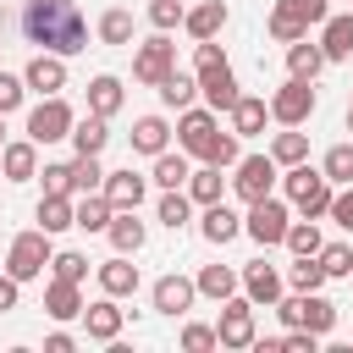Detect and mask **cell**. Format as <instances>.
Returning a JSON list of instances; mask_svg holds the SVG:
<instances>
[{
    "label": "cell",
    "mask_w": 353,
    "mask_h": 353,
    "mask_svg": "<svg viewBox=\"0 0 353 353\" xmlns=\"http://www.w3.org/2000/svg\"><path fill=\"white\" fill-rule=\"evenodd\" d=\"M22 33H28V44H39L50 55L88 50V22L72 0H28L22 6Z\"/></svg>",
    "instance_id": "6da1fadb"
},
{
    "label": "cell",
    "mask_w": 353,
    "mask_h": 353,
    "mask_svg": "<svg viewBox=\"0 0 353 353\" xmlns=\"http://www.w3.org/2000/svg\"><path fill=\"white\" fill-rule=\"evenodd\" d=\"M281 188H287V199L303 210V221H320L325 210H331V182H325V171H314L309 160H298V165H287V176H276Z\"/></svg>",
    "instance_id": "7a4b0ae2"
},
{
    "label": "cell",
    "mask_w": 353,
    "mask_h": 353,
    "mask_svg": "<svg viewBox=\"0 0 353 353\" xmlns=\"http://www.w3.org/2000/svg\"><path fill=\"white\" fill-rule=\"evenodd\" d=\"M331 17V0H276L270 6V39L276 44H292V39H303L309 28H320Z\"/></svg>",
    "instance_id": "3957f363"
},
{
    "label": "cell",
    "mask_w": 353,
    "mask_h": 353,
    "mask_svg": "<svg viewBox=\"0 0 353 353\" xmlns=\"http://www.w3.org/2000/svg\"><path fill=\"white\" fill-rule=\"evenodd\" d=\"M50 232L44 226H33V232H17L11 237V248H6V276H17V281H33V276H44V265H50Z\"/></svg>",
    "instance_id": "277c9868"
},
{
    "label": "cell",
    "mask_w": 353,
    "mask_h": 353,
    "mask_svg": "<svg viewBox=\"0 0 353 353\" xmlns=\"http://www.w3.org/2000/svg\"><path fill=\"white\" fill-rule=\"evenodd\" d=\"M72 105L61 99V94H44L33 110H28V138L33 143H61V138H72Z\"/></svg>",
    "instance_id": "5b68a950"
},
{
    "label": "cell",
    "mask_w": 353,
    "mask_h": 353,
    "mask_svg": "<svg viewBox=\"0 0 353 353\" xmlns=\"http://www.w3.org/2000/svg\"><path fill=\"white\" fill-rule=\"evenodd\" d=\"M215 138H221V121H215V110L204 105H188L182 110V121H176V143H182V154H193V160H210V149H215Z\"/></svg>",
    "instance_id": "8992f818"
},
{
    "label": "cell",
    "mask_w": 353,
    "mask_h": 353,
    "mask_svg": "<svg viewBox=\"0 0 353 353\" xmlns=\"http://www.w3.org/2000/svg\"><path fill=\"white\" fill-rule=\"evenodd\" d=\"M215 342L221 347H254V298L232 292L221 298V320H215Z\"/></svg>",
    "instance_id": "52a82bcc"
},
{
    "label": "cell",
    "mask_w": 353,
    "mask_h": 353,
    "mask_svg": "<svg viewBox=\"0 0 353 353\" xmlns=\"http://www.w3.org/2000/svg\"><path fill=\"white\" fill-rule=\"evenodd\" d=\"M314 83H303V77H287L276 94H270V116L281 121V127H303L309 116H314Z\"/></svg>",
    "instance_id": "ba28073f"
},
{
    "label": "cell",
    "mask_w": 353,
    "mask_h": 353,
    "mask_svg": "<svg viewBox=\"0 0 353 353\" xmlns=\"http://www.w3.org/2000/svg\"><path fill=\"white\" fill-rule=\"evenodd\" d=\"M232 171H237V176H232V193H237L243 204H254V199H265V193L276 188V160H270V154H243Z\"/></svg>",
    "instance_id": "9c48e42d"
},
{
    "label": "cell",
    "mask_w": 353,
    "mask_h": 353,
    "mask_svg": "<svg viewBox=\"0 0 353 353\" xmlns=\"http://www.w3.org/2000/svg\"><path fill=\"white\" fill-rule=\"evenodd\" d=\"M243 232H248L254 243H265V248H270V243H281V237H287V204H281V199H270V193H265V199H254V204H248V215H243Z\"/></svg>",
    "instance_id": "30bf717a"
},
{
    "label": "cell",
    "mask_w": 353,
    "mask_h": 353,
    "mask_svg": "<svg viewBox=\"0 0 353 353\" xmlns=\"http://www.w3.org/2000/svg\"><path fill=\"white\" fill-rule=\"evenodd\" d=\"M165 72H176V44H171L165 33H154L149 44H138V50H132V77L154 88Z\"/></svg>",
    "instance_id": "8fae6325"
},
{
    "label": "cell",
    "mask_w": 353,
    "mask_h": 353,
    "mask_svg": "<svg viewBox=\"0 0 353 353\" xmlns=\"http://www.w3.org/2000/svg\"><path fill=\"white\" fill-rule=\"evenodd\" d=\"M22 83H28L33 94H61V88H66V55L39 50V55L22 66Z\"/></svg>",
    "instance_id": "7c38bea8"
},
{
    "label": "cell",
    "mask_w": 353,
    "mask_h": 353,
    "mask_svg": "<svg viewBox=\"0 0 353 353\" xmlns=\"http://www.w3.org/2000/svg\"><path fill=\"white\" fill-rule=\"evenodd\" d=\"M199 94H204V105H210V110L221 116V110H232V105H237V94H243V88H237V77H232V66L221 61V66H210V72H199Z\"/></svg>",
    "instance_id": "4fadbf2b"
},
{
    "label": "cell",
    "mask_w": 353,
    "mask_h": 353,
    "mask_svg": "<svg viewBox=\"0 0 353 353\" xmlns=\"http://www.w3.org/2000/svg\"><path fill=\"white\" fill-rule=\"evenodd\" d=\"M243 292L254 298V309H259V303L270 309V303H276V298L287 292V276H281L276 265H265V259H254V265L243 270Z\"/></svg>",
    "instance_id": "5bb4252c"
},
{
    "label": "cell",
    "mask_w": 353,
    "mask_h": 353,
    "mask_svg": "<svg viewBox=\"0 0 353 353\" xmlns=\"http://www.w3.org/2000/svg\"><path fill=\"white\" fill-rule=\"evenodd\" d=\"M0 176H6V182H28V176H39V143H33V138L0 143Z\"/></svg>",
    "instance_id": "9a60e30c"
},
{
    "label": "cell",
    "mask_w": 353,
    "mask_h": 353,
    "mask_svg": "<svg viewBox=\"0 0 353 353\" xmlns=\"http://www.w3.org/2000/svg\"><path fill=\"white\" fill-rule=\"evenodd\" d=\"M105 199H110V210H138L143 204V193H149V182L127 165V171H105V188H99Z\"/></svg>",
    "instance_id": "2e32d148"
},
{
    "label": "cell",
    "mask_w": 353,
    "mask_h": 353,
    "mask_svg": "<svg viewBox=\"0 0 353 353\" xmlns=\"http://www.w3.org/2000/svg\"><path fill=\"white\" fill-rule=\"evenodd\" d=\"M149 298H154V309H160V314H188V309H193V298H199V287H193L188 276H176V270H171V276H160V281H154V292H149Z\"/></svg>",
    "instance_id": "e0dca14e"
},
{
    "label": "cell",
    "mask_w": 353,
    "mask_h": 353,
    "mask_svg": "<svg viewBox=\"0 0 353 353\" xmlns=\"http://www.w3.org/2000/svg\"><path fill=\"white\" fill-rule=\"evenodd\" d=\"M77 320H83V331H88L94 342H116V336H121V309H116V298H110V292H105L99 303H83V314H77Z\"/></svg>",
    "instance_id": "ac0fdd59"
},
{
    "label": "cell",
    "mask_w": 353,
    "mask_h": 353,
    "mask_svg": "<svg viewBox=\"0 0 353 353\" xmlns=\"http://www.w3.org/2000/svg\"><path fill=\"white\" fill-rule=\"evenodd\" d=\"M105 232H110V248H116V254H138L143 237H149V226L138 221V210H116Z\"/></svg>",
    "instance_id": "d6986e66"
},
{
    "label": "cell",
    "mask_w": 353,
    "mask_h": 353,
    "mask_svg": "<svg viewBox=\"0 0 353 353\" xmlns=\"http://www.w3.org/2000/svg\"><path fill=\"white\" fill-rule=\"evenodd\" d=\"M99 287H105L110 298H132V292H138V265H132V254L105 259V265H99Z\"/></svg>",
    "instance_id": "ffe728a7"
},
{
    "label": "cell",
    "mask_w": 353,
    "mask_h": 353,
    "mask_svg": "<svg viewBox=\"0 0 353 353\" xmlns=\"http://www.w3.org/2000/svg\"><path fill=\"white\" fill-rule=\"evenodd\" d=\"M320 55H325V61H347V55H353V11L320 22Z\"/></svg>",
    "instance_id": "44dd1931"
},
{
    "label": "cell",
    "mask_w": 353,
    "mask_h": 353,
    "mask_svg": "<svg viewBox=\"0 0 353 353\" xmlns=\"http://www.w3.org/2000/svg\"><path fill=\"white\" fill-rule=\"evenodd\" d=\"M44 314H50V320H77V314H83L77 281H61V276H55V281L44 287Z\"/></svg>",
    "instance_id": "7402d4cb"
},
{
    "label": "cell",
    "mask_w": 353,
    "mask_h": 353,
    "mask_svg": "<svg viewBox=\"0 0 353 353\" xmlns=\"http://www.w3.org/2000/svg\"><path fill=\"white\" fill-rule=\"evenodd\" d=\"M320 66H325V55H320V44H309V33L287 44V77H303V83H314V77H320Z\"/></svg>",
    "instance_id": "603a6c76"
},
{
    "label": "cell",
    "mask_w": 353,
    "mask_h": 353,
    "mask_svg": "<svg viewBox=\"0 0 353 353\" xmlns=\"http://www.w3.org/2000/svg\"><path fill=\"white\" fill-rule=\"evenodd\" d=\"M226 116H232V132H237V138H254V132H265L270 105H265V99H254V94H237V105H232Z\"/></svg>",
    "instance_id": "cb8c5ba5"
},
{
    "label": "cell",
    "mask_w": 353,
    "mask_h": 353,
    "mask_svg": "<svg viewBox=\"0 0 353 353\" xmlns=\"http://www.w3.org/2000/svg\"><path fill=\"white\" fill-rule=\"evenodd\" d=\"M160 149H171L165 116H138L132 121V154H160Z\"/></svg>",
    "instance_id": "d4e9b609"
},
{
    "label": "cell",
    "mask_w": 353,
    "mask_h": 353,
    "mask_svg": "<svg viewBox=\"0 0 353 353\" xmlns=\"http://www.w3.org/2000/svg\"><path fill=\"white\" fill-rule=\"evenodd\" d=\"M199 232H204V243H232V237L243 232V221L226 210V199H215V204H204V221H199Z\"/></svg>",
    "instance_id": "484cf974"
},
{
    "label": "cell",
    "mask_w": 353,
    "mask_h": 353,
    "mask_svg": "<svg viewBox=\"0 0 353 353\" xmlns=\"http://www.w3.org/2000/svg\"><path fill=\"white\" fill-rule=\"evenodd\" d=\"M182 28H188L193 39H215V33L226 28V6H221V0H204V6L182 11Z\"/></svg>",
    "instance_id": "4316f807"
},
{
    "label": "cell",
    "mask_w": 353,
    "mask_h": 353,
    "mask_svg": "<svg viewBox=\"0 0 353 353\" xmlns=\"http://www.w3.org/2000/svg\"><path fill=\"white\" fill-rule=\"evenodd\" d=\"M105 143H110V121H105V116L88 110L83 121H72V149H77V154H99Z\"/></svg>",
    "instance_id": "83f0119b"
},
{
    "label": "cell",
    "mask_w": 353,
    "mask_h": 353,
    "mask_svg": "<svg viewBox=\"0 0 353 353\" xmlns=\"http://www.w3.org/2000/svg\"><path fill=\"white\" fill-rule=\"evenodd\" d=\"M154 88H160V105H171V110H188L199 99V77H188V72H165Z\"/></svg>",
    "instance_id": "f1b7e54d"
},
{
    "label": "cell",
    "mask_w": 353,
    "mask_h": 353,
    "mask_svg": "<svg viewBox=\"0 0 353 353\" xmlns=\"http://www.w3.org/2000/svg\"><path fill=\"white\" fill-rule=\"evenodd\" d=\"M88 110L110 121V116L121 110V77H110V72H99V77L88 83Z\"/></svg>",
    "instance_id": "f546056e"
},
{
    "label": "cell",
    "mask_w": 353,
    "mask_h": 353,
    "mask_svg": "<svg viewBox=\"0 0 353 353\" xmlns=\"http://www.w3.org/2000/svg\"><path fill=\"white\" fill-rule=\"evenodd\" d=\"M188 199H193V204H215V199H226V176H221V165H199V171H188Z\"/></svg>",
    "instance_id": "4dcf8cb0"
},
{
    "label": "cell",
    "mask_w": 353,
    "mask_h": 353,
    "mask_svg": "<svg viewBox=\"0 0 353 353\" xmlns=\"http://www.w3.org/2000/svg\"><path fill=\"white\" fill-rule=\"evenodd\" d=\"M110 199L105 193H83V204H72V226H83V232H105L110 226Z\"/></svg>",
    "instance_id": "1f68e13d"
},
{
    "label": "cell",
    "mask_w": 353,
    "mask_h": 353,
    "mask_svg": "<svg viewBox=\"0 0 353 353\" xmlns=\"http://www.w3.org/2000/svg\"><path fill=\"white\" fill-rule=\"evenodd\" d=\"M188 171H193V165H188V154L160 149V154H154V176H149V182H154L160 193H165V188H188Z\"/></svg>",
    "instance_id": "d6a6232c"
},
{
    "label": "cell",
    "mask_w": 353,
    "mask_h": 353,
    "mask_svg": "<svg viewBox=\"0 0 353 353\" xmlns=\"http://www.w3.org/2000/svg\"><path fill=\"white\" fill-rule=\"evenodd\" d=\"M193 287H199L204 298H215V303H221V298H232V292H237V270H232V265H204V270L193 276Z\"/></svg>",
    "instance_id": "836d02e7"
},
{
    "label": "cell",
    "mask_w": 353,
    "mask_h": 353,
    "mask_svg": "<svg viewBox=\"0 0 353 353\" xmlns=\"http://www.w3.org/2000/svg\"><path fill=\"white\" fill-rule=\"evenodd\" d=\"M39 226L55 237V232H66L72 226V193H44L39 199Z\"/></svg>",
    "instance_id": "e575fe53"
},
{
    "label": "cell",
    "mask_w": 353,
    "mask_h": 353,
    "mask_svg": "<svg viewBox=\"0 0 353 353\" xmlns=\"http://www.w3.org/2000/svg\"><path fill=\"white\" fill-rule=\"evenodd\" d=\"M270 160H276V165H298V160H309V132H298V127L276 132V143H270Z\"/></svg>",
    "instance_id": "d590c367"
},
{
    "label": "cell",
    "mask_w": 353,
    "mask_h": 353,
    "mask_svg": "<svg viewBox=\"0 0 353 353\" xmlns=\"http://www.w3.org/2000/svg\"><path fill=\"white\" fill-rule=\"evenodd\" d=\"M188 221H193V199H188L182 188H165V193H160V226L182 232Z\"/></svg>",
    "instance_id": "8d00e7d4"
},
{
    "label": "cell",
    "mask_w": 353,
    "mask_h": 353,
    "mask_svg": "<svg viewBox=\"0 0 353 353\" xmlns=\"http://www.w3.org/2000/svg\"><path fill=\"white\" fill-rule=\"evenodd\" d=\"M325 281H331V276L320 270V259H314V254H298V265L287 270V287H292V292H320Z\"/></svg>",
    "instance_id": "74e56055"
},
{
    "label": "cell",
    "mask_w": 353,
    "mask_h": 353,
    "mask_svg": "<svg viewBox=\"0 0 353 353\" xmlns=\"http://www.w3.org/2000/svg\"><path fill=\"white\" fill-rule=\"evenodd\" d=\"M320 171H325L331 188H347V182H353V143H331L325 160H320Z\"/></svg>",
    "instance_id": "f35d334b"
},
{
    "label": "cell",
    "mask_w": 353,
    "mask_h": 353,
    "mask_svg": "<svg viewBox=\"0 0 353 353\" xmlns=\"http://www.w3.org/2000/svg\"><path fill=\"white\" fill-rule=\"evenodd\" d=\"M99 188H105L99 154H77V160H72V193H99Z\"/></svg>",
    "instance_id": "ab89813d"
},
{
    "label": "cell",
    "mask_w": 353,
    "mask_h": 353,
    "mask_svg": "<svg viewBox=\"0 0 353 353\" xmlns=\"http://www.w3.org/2000/svg\"><path fill=\"white\" fill-rule=\"evenodd\" d=\"M99 39H105V44H132V11L110 6V11L99 17Z\"/></svg>",
    "instance_id": "60d3db41"
},
{
    "label": "cell",
    "mask_w": 353,
    "mask_h": 353,
    "mask_svg": "<svg viewBox=\"0 0 353 353\" xmlns=\"http://www.w3.org/2000/svg\"><path fill=\"white\" fill-rule=\"evenodd\" d=\"M292 254H320V226L314 221H287V237H281Z\"/></svg>",
    "instance_id": "b9f144b4"
},
{
    "label": "cell",
    "mask_w": 353,
    "mask_h": 353,
    "mask_svg": "<svg viewBox=\"0 0 353 353\" xmlns=\"http://www.w3.org/2000/svg\"><path fill=\"white\" fill-rule=\"evenodd\" d=\"M314 259H320L325 276H353V248H347V243H320Z\"/></svg>",
    "instance_id": "7bdbcfd3"
},
{
    "label": "cell",
    "mask_w": 353,
    "mask_h": 353,
    "mask_svg": "<svg viewBox=\"0 0 353 353\" xmlns=\"http://www.w3.org/2000/svg\"><path fill=\"white\" fill-rule=\"evenodd\" d=\"M50 270H55L61 281H77V287H83V276H88V259H83L77 248H61V254H50Z\"/></svg>",
    "instance_id": "ee69618b"
},
{
    "label": "cell",
    "mask_w": 353,
    "mask_h": 353,
    "mask_svg": "<svg viewBox=\"0 0 353 353\" xmlns=\"http://www.w3.org/2000/svg\"><path fill=\"white\" fill-rule=\"evenodd\" d=\"M182 0H149V22L160 28V33H171V28H182Z\"/></svg>",
    "instance_id": "f6af8a7d"
},
{
    "label": "cell",
    "mask_w": 353,
    "mask_h": 353,
    "mask_svg": "<svg viewBox=\"0 0 353 353\" xmlns=\"http://www.w3.org/2000/svg\"><path fill=\"white\" fill-rule=\"evenodd\" d=\"M39 176H44V193H72V160H50Z\"/></svg>",
    "instance_id": "bcb514c9"
},
{
    "label": "cell",
    "mask_w": 353,
    "mask_h": 353,
    "mask_svg": "<svg viewBox=\"0 0 353 353\" xmlns=\"http://www.w3.org/2000/svg\"><path fill=\"white\" fill-rule=\"evenodd\" d=\"M182 347H188V353H210V347H221V342H215V325H199V320L182 325Z\"/></svg>",
    "instance_id": "7dc6e473"
},
{
    "label": "cell",
    "mask_w": 353,
    "mask_h": 353,
    "mask_svg": "<svg viewBox=\"0 0 353 353\" xmlns=\"http://www.w3.org/2000/svg\"><path fill=\"white\" fill-rule=\"evenodd\" d=\"M22 99H28V83H22V77H11V72H0V116H11Z\"/></svg>",
    "instance_id": "c3c4849f"
},
{
    "label": "cell",
    "mask_w": 353,
    "mask_h": 353,
    "mask_svg": "<svg viewBox=\"0 0 353 353\" xmlns=\"http://www.w3.org/2000/svg\"><path fill=\"white\" fill-rule=\"evenodd\" d=\"M325 215H331L342 232H353V182H347L342 193H331V210H325Z\"/></svg>",
    "instance_id": "681fc988"
},
{
    "label": "cell",
    "mask_w": 353,
    "mask_h": 353,
    "mask_svg": "<svg viewBox=\"0 0 353 353\" xmlns=\"http://www.w3.org/2000/svg\"><path fill=\"white\" fill-rule=\"evenodd\" d=\"M226 61V50L215 44V39H199V50H193V72H210V66H221Z\"/></svg>",
    "instance_id": "f907efd6"
},
{
    "label": "cell",
    "mask_w": 353,
    "mask_h": 353,
    "mask_svg": "<svg viewBox=\"0 0 353 353\" xmlns=\"http://www.w3.org/2000/svg\"><path fill=\"white\" fill-rule=\"evenodd\" d=\"M17 292H22V281H17V276H0V314L17 309Z\"/></svg>",
    "instance_id": "816d5d0a"
},
{
    "label": "cell",
    "mask_w": 353,
    "mask_h": 353,
    "mask_svg": "<svg viewBox=\"0 0 353 353\" xmlns=\"http://www.w3.org/2000/svg\"><path fill=\"white\" fill-rule=\"evenodd\" d=\"M44 347H50V353H72L77 342H72V331H50V342H44Z\"/></svg>",
    "instance_id": "f5cc1de1"
},
{
    "label": "cell",
    "mask_w": 353,
    "mask_h": 353,
    "mask_svg": "<svg viewBox=\"0 0 353 353\" xmlns=\"http://www.w3.org/2000/svg\"><path fill=\"white\" fill-rule=\"evenodd\" d=\"M0 143H6V116H0Z\"/></svg>",
    "instance_id": "db71d44e"
},
{
    "label": "cell",
    "mask_w": 353,
    "mask_h": 353,
    "mask_svg": "<svg viewBox=\"0 0 353 353\" xmlns=\"http://www.w3.org/2000/svg\"><path fill=\"white\" fill-rule=\"evenodd\" d=\"M347 110H353V105H347Z\"/></svg>",
    "instance_id": "11a10c76"
}]
</instances>
